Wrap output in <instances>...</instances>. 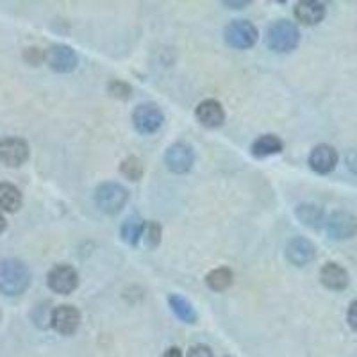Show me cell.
<instances>
[{
    "label": "cell",
    "instance_id": "1",
    "mask_svg": "<svg viewBox=\"0 0 357 357\" xmlns=\"http://www.w3.org/2000/svg\"><path fill=\"white\" fill-rule=\"evenodd\" d=\"M31 284L27 266L18 259H0V293L8 296L22 295Z\"/></svg>",
    "mask_w": 357,
    "mask_h": 357
},
{
    "label": "cell",
    "instance_id": "12",
    "mask_svg": "<svg viewBox=\"0 0 357 357\" xmlns=\"http://www.w3.org/2000/svg\"><path fill=\"white\" fill-rule=\"evenodd\" d=\"M195 116L204 127H209V129H216L225 122V111H223L222 104L218 100H213V98L200 102L197 106Z\"/></svg>",
    "mask_w": 357,
    "mask_h": 357
},
{
    "label": "cell",
    "instance_id": "22",
    "mask_svg": "<svg viewBox=\"0 0 357 357\" xmlns=\"http://www.w3.org/2000/svg\"><path fill=\"white\" fill-rule=\"evenodd\" d=\"M145 223L139 216H129L122 225V238L127 245H136L143 236Z\"/></svg>",
    "mask_w": 357,
    "mask_h": 357
},
{
    "label": "cell",
    "instance_id": "10",
    "mask_svg": "<svg viewBox=\"0 0 357 357\" xmlns=\"http://www.w3.org/2000/svg\"><path fill=\"white\" fill-rule=\"evenodd\" d=\"M50 325L63 336H72L77 333L79 325H81V312L73 305H59L52 311V324Z\"/></svg>",
    "mask_w": 357,
    "mask_h": 357
},
{
    "label": "cell",
    "instance_id": "27",
    "mask_svg": "<svg viewBox=\"0 0 357 357\" xmlns=\"http://www.w3.org/2000/svg\"><path fill=\"white\" fill-rule=\"evenodd\" d=\"M347 321H349V325L354 331H357V301L350 304L349 312H347Z\"/></svg>",
    "mask_w": 357,
    "mask_h": 357
},
{
    "label": "cell",
    "instance_id": "23",
    "mask_svg": "<svg viewBox=\"0 0 357 357\" xmlns=\"http://www.w3.org/2000/svg\"><path fill=\"white\" fill-rule=\"evenodd\" d=\"M123 177H127L129 181H139L143 175V165L138 158H127L120 167Z\"/></svg>",
    "mask_w": 357,
    "mask_h": 357
},
{
    "label": "cell",
    "instance_id": "18",
    "mask_svg": "<svg viewBox=\"0 0 357 357\" xmlns=\"http://www.w3.org/2000/svg\"><path fill=\"white\" fill-rule=\"evenodd\" d=\"M22 207V193L17 186L0 183V209L8 213L18 211Z\"/></svg>",
    "mask_w": 357,
    "mask_h": 357
},
{
    "label": "cell",
    "instance_id": "20",
    "mask_svg": "<svg viewBox=\"0 0 357 357\" xmlns=\"http://www.w3.org/2000/svg\"><path fill=\"white\" fill-rule=\"evenodd\" d=\"M168 302H170L172 311H174L175 314H177V317L181 318V320L186 321V324H195V321H197L195 309H193V305H191L190 302H188L186 298H184V296L170 295Z\"/></svg>",
    "mask_w": 357,
    "mask_h": 357
},
{
    "label": "cell",
    "instance_id": "19",
    "mask_svg": "<svg viewBox=\"0 0 357 357\" xmlns=\"http://www.w3.org/2000/svg\"><path fill=\"white\" fill-rule=\"evenodd\" d=\"M296 218L312 229L321 227V223H325L324 211L318 206H312V204H302V206L296 207Z\"/></svg>",
    "mask_w": 357,
    "mask_h": 357
},
{
    "label": "cell",
    "instance_id": "25",
    "mask_svg": "<svg viewBox=\"0 0 357 357\" xmlns=\"http://www.w3.org/2000/svg\"><path fill=\"white\" fill-rule=\"evenodd\" d=\"M109 93L116 98H122V100H127L130 97V86L127 82L122 81H113L109 84Z\"/></svg>",
    "mask_w": 357,
    "mask_h": 357
},
{
    "label": "cell",
    "instance_id": "21",
    "mask_svg": "<svg viewBox=\"0 0 357 357\" xmlns=\"http://www.w3.org/2000/svg\"><path fill=\"white\" fill-rule=\"evenodd\" d=\"M206 284L213 291H225L232 284V272L229 268H215L213 272L207 273Z\"/></svg>",
    "mask_w": 357,
    "mask_h": 357
},
{
    "label": "cell",
    "instance_id": "7",
    "mask_svg": "<svg viewBox=\"0 0 357 357\" xmlns=\"http://www.w3.org/2000/svg\"><path fill=\"white\" fill-rule=\"evenodd\" d=\"M132 123L142 134H154L162 126V113L155 104H139L132 113Z\"/></svg>",
    "mask_w": 357,
    "mask_h": 357
},
{
    "label": "cell",
    "instance_id": "26",
    "mask_svg": "<svg viewBox=\"0 0 357 357\" xmlns=\"http://www.w3.org/2000/svg\"><path fill=\"white\" fill-rule=\"evenodd\" d=\"M188 357H213V352L209 347L206 345H195L191 347L190 352H188Z\"/></svg>",
    "mask_w": 357,
    "mask_h": 357
},
{
    "label": "cell",
    "instance_id": "17",
    "mask_svg": "<svg viewBox=\"0 0 357 357\" xmlns=\"http://www.w3.org/2000/svg\"><path fill=\"white\" fill-rule=\"evenodd\" d=\"M282 149H284L282 142L273 134H264V136H259L256 142L252 143V154L259 159L279 154V152H282Z\"/></svg>",
    "mask_w": 357,
    "mask_h": 357
},
{
    "label": "cell",
    "instance_id": "2",
    "mask_svg": "<svg viewBox=\"0 0 357 357\" xmlns=\"http://www.w3.org/2000/svg\"><path fill=\"white\" fill-rule=\"evenodd\" d=\"M301 41V31L288 20H279L270 25L266 33V45L275 52H291Z\"/></svg>",
    "mask_w": 357,
    "mask_h": 357
},
{
    "label": "cell",
    "instance_id": "3",
    "mask_svg": "<svg viewBox=\"0 0 357 357\" xmlns=\"http://www.w3.org/2000/svg\"><path fill=\"white\" fill-rule=\"evenodd\" d=\"M129 193L123 186L116 183H104L98 186L97 193H95V202L100 207V211L107 213V215H116L123 209Z\"/></svg>",
    "mask_w": 357,
    "mask_h": 357
},
{
    "label": "cell",
    "instance_id": "28",
    "mask_svg": "<svg viewBox=\"0 0 357 357\" xmlns=\"http://www.w3.org/2000/svg\"><path fill=\"white\" fill-rule=\"evenodd\" d=\"M347 165H349L350 170L356 172V174H357V151L350 152L349 158H347Z\"/></svg>",
    "mask_w": 357,
    "mask_h": 357
},
{
    "label": "cell",
    "instance_id": "14",
    "mask_svg": "<svg viewBox=\"0 0 357 357\" xmlns=\"http://www.w3.org/2000/svg\"><path fill=\"white\" fill-rule=\"evenodd\" d=\"M317 248L305 238H293L286 247V257L295 266H305L314 259Z\"/></svg>",
    "mask_w": 357,
    "mask_h": 357
},
{
    "label": "cell",
    "instance_id": "8",
    "mask_svg": "<svg viewBox=\"0 0 357 357\" xmlns=\"http://www.w3.org/2000/svg\"><path fill=\"white\" fill-rule=\"evenodd\" d=\"M45 61L54 72L70 73L77 66V54L73 52L68 45H52L45 52Z\"/></svg>",
    "mask_w": 357,
    "mask_h": 357
},
{
    "label": "cell",
    "instance_id": "11",
    "mask_svg": "<svg viewBox=\"0 0 357 357\" xmlns=\"http://www.w3.org/2000/svg\"><path fill=\"white\" fill-rule=\"evenodd\" d=\"M165 162H167L168 170L174 174H186L193 167V151L186 143H175L167 151L165 155Z\"/></svg>",
    "mask_w": 357,
    "mask_h": 357
},
{
    "label": "cell",
    "instance_id": "4",
    "mask_svg": "<svg viewBox=\"0 0 357 357\" xmlns=\"http://www.w3.org/2000/svg\"><path fill=\"white\" fill-rule=\"evenodd\" d=\"M225 41L227 45L234 47V49H250L254 47L259 38L256 25L248 20H232L231 24L225 27Z\"/></svg>",
    "mask_w": 357,
    "mask_h": 357
},
{
    "label": "cell",
    "instance_id": "30",
    "mask_svg": "<svg viewBox=\"0 0 357 357\" xmlns=\"http://www.w3.org/2000/svg\"><path fill=\"white\" fill-rule=\"evenodd\" d=\"M223 4L231 6V8H234V9H240V8H245L248 2H223Z\"/></svg>",
    "mask_w": 357,
    "mask_h": 357
},
{
    "label": "cell",
    "instance_id": "13",
    "mask_svg": "<svg viewBox=\"0 0 357 357\" xmlns=\"http://www.w3.org/2000/svg\"><path fill=\"white\" fill-rule=\"evenodd\" d=\"M309 165L317 174H331L337 165V152L331 145H318L309 155Z\"/></svg>",
    "mask_w": 357,
    "mask_h": 357
},
{
    "label": "cell",
    "instance_id": "9",
    "mask_svg": "<svg viewBox=\"0 0 357 357\" xmlns=\"http://www.w3.org/2000/svg\"><path fill=\"white\" fill-rule=\"evenodd\" d=\"M29 159V145L22 138L0 139V162L6 167H22Z\"/></svg>",
    "mask_w": 357,
    "mask_h": 357
},
{
    "label": "cell",
    "instance_id": "31",
    "mask_svg": "<svg viewBox=\"0 0 357 357\" xmlns=\"http://www.w3.org/2000/svg\"><path fill=\"white\" fill-rule=\"evenodd\" d=\"M6 225H8V223H6V218L2 216V213H0V232H4Z\"/></svg>",
    "mask_w": 357,
    "mask_h": 357
},
{
    "label": "cell",
    "instance_id": "5",
    "mask_svg": "<svg viewBox=\"0 0 357 357\" xmlns=\"http://www.w3.org/2000/svg\"><path fill=\"white\" fill-rule=\"evenodd\" d=\"M49 288L59 295H70L79 286V275L70 264H56L47 275Z\"/></svg>",
    "mask_w": 357,
    "mask_h": 357
},
{
    "label": "cell",
    "instance_id": "29",
    "mask_svg": "<svg viewBox=\"0 0 357 357\" xmlns=\"http://www.w3.org/2000/svg\"><path fill=\"white\" fill-rule=\"evenodd\" d=\"M162 357H183V354H181V350H178L177 347H172V349H168L167 352H165Z\"/></svg>",
    "mask_w": 357,
    "mask_h": 357
},
{
    "label": "cell",
    "instance_id": "15",
    "mask_svg": "<svg viewBox=\"0 0 357 357\" xmlns=\"http://www.w3.org/2000/svg\"><path fill=\"white\" fill-rule=\"evenodd\" d=\"M320 280L325 288L334 289V291H343L350 282L347 270L337 263L324 264V268L320 270Z\"/></svg>",
    "mask_w": 357,
    "mask_h": 357
},
{
    "label": "cell",
    "instance_id": "6",
    "mask_svg": "<svg viewBox=\"0 0 357 357\" xmlns=\"http://www.w3.org/2000/svg\"><path fill=\"white\" fill-rule=\"evenodd\" d=\"M325 229L333 240H350L357 234V218L347 211H336L325 220Z\"/></svg>",
    "mask_w": 357,
    "mask_h": 357
},
{
    "label": "cell",
    "instance_id": "24",
    "mask_svg": "<svg viewBox=\"0 0 357 357\" xmlns=\"http://www.w3.org/2000/svg\"><path fill=\"white\" fill-rule=\"evenodd\" d=\"M161 234L162 229L158 222H149L145 223V229H143V240L149 248H155L161 243Z\"/></svg>",
    "mask_w": 357,
    "mask_h": 357
},
{
    "label": "cell",
    "instance_id": "16",
    "mask_svg": "<svg viewBox=\"0 0 357 357\" xmlns=\"http://www.w3.org/2000/svg\"><path fill=\"white\" fill-rule=\"evenodd\" d=\"M296 20L302 22L304 25H317L325 18V4L317 2V0H307L301 2L295 8Z\"/></svg>",
    "mask_w": 357,
    "mask_h": 357
}]
</instances>
